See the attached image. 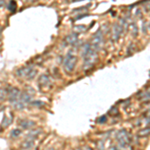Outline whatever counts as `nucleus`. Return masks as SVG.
Instances as JSON below:
<instances>
[{"instance_id":"nucleus-1","label":"nucleus","mask_w":150,"mask_h":150,"mask_svg":"<svg viewBox=\"0 0 150 150\" xmlns=\"http://www.w3.org/2000/svg\"><path fill=\"white\" fill-rule=\"evenodd\" d=\"M81 55L84 59V70H87L90 67H92L95 64V62L97 61V50L94 49L90 45V43L84 44V46L82 47Z\"/></svg>"},{"instance_id":"nucleus-2","label":"nucleus","mask_w":150,"mask_h":150,"mask_svg":"<svg viewBox=\"0 0 150 150\" xmlns=\"http://www.w3.org/2000/svg\"><path fill=\"white\" fill-rule=\"evenodd\" d=\"M30 100H31V94H29L27 91L25 90V91H23V92L20 93L18 99L13 103V106H14L15 109L21 110L25 107L26 104L30 102Z\"/></svg>"},{"instance_id":"nucleus-3","label":"nucleus","mask_w":150,"mask_h":150,"mask_svg":"<svg viewBox=\"0 0 150 150\" xmlns=\"http://www.w3.org/2000/svg\"><path fill=\"white\" fill-rule=\"evenodd\" d=\"M16 74L20 77H24V78L28 79V80H31V79H34V77L37 74V70L34 69L33 66L27 65V66H24L22 68L18 69Z\"/></svg>"},{"instance_id":"nucleus-4","label":"nucleus","mask_w":150,"mask_h":150,"mask_svg":"<svg viewBox=\"0 0 150 150\" xmlns=\"http://www.w3.org/2000/svg\"><path fill=\"white\" fill-rule=\"evenodd\" d=\"M115 137H116V140H117L118 144H119V146L122 147V148H126L130 143V136L125 129L119 130V131L116 133Z\"/></svg>"},{"instance_id":"nucleus-5","label":"nucleus","mask_w":150,"mask_h":150,"mask_svg":"<svg viewBox=\"0 0 150 150\" xmlns=\"http://www.w3.org/2000/svg\"><path fill=\"white\" fill-rule=\"evenodd\" d=\"M76 63H77V57L75 55L71 54H67V56L65 57L64 61H63V67H64V70L67 72H72L73 69L75 68L76 66Z\"/></svg>"},{"instance_id":"nucleus-6","label":"nucleus","mask_w":150,"mask_h":150,"mask_svg":"<svg viewBox=\"0 0 150 150\" xmlns=\"http://www.w3.org/2000/svg\"><path fill=\"white\" fill-rule=\"evenodd\" d=\"M123 23H124V19H120L118 23H115L112 28V39L114 41H117L122 35L123 32Z\"/></svg>"},{"instance_id":"nucleus-7","label":"nucleus","mask_w":150,"mask_h":150,"mask_svg":"<svg viewBox=\"0 0 150 150\" xmlns=\"http://www.w3.org/2000/svg\"><path fill=\"white\" fill-rule=\"evenodd\" d=\"M103 42V34L102 31L98 30L92 37V43H91V46H92L95 50H99V48L101 47V44Z\"/></svg>"},{"instance_id":"nucleus-8","label":"nucleus","mask_w":150,"mask_h":150,"mask_svg":"<svg viewBox=\"0 0 150 150\" xmlns=\"http://www.w3.org/2000/svg\"><path fill=\"white\" fill-rule=\"evenodd\" d=\"M20 93L21 92H20V90H19V88H16V87H13V88H11L10 90L8 91V94H7L8 100L10 101L12 104H13L18 99L19 95H20Z\"/></svg>"},{"instance_id":"nucleus-9","label":"nucleus","mask_w":150,"mask_h":150,"mask_svg":"<svg viewBox=\"0 0 150 150\" xmlns=\"http://www.w3.org/2000/svg\"><path fill=\"white\" fill-rule=\"evenodd\" d=\"M51 78H50L49 75L47 74H42L39 77V80H38V84H39L40 87H47L51 84Z\"/></svg>"},{"instance_id":"nucleus-10","label":"nucleus","mask_w":150,"mask_h":150,"mask_svg":"<svg viewBox=\"0 0 150 150\" xmlns=\"http://www.w3.org/2000/svg\"><path fill=\"white\" fill-rule=\"evenodd\" d=\"M65 41H66L67 44H70V45H74L75 43H77V41H78V34H76V33L72 32L68 34L65 37Z\"/></svg>"},{"instance_id":"nucleus-11","label":"nucleus","mask_w":150,"mask_h":150,"mask_svg":"<svg viewBox=\"0 0 150 150\" xmlns=\"http://www.w3.org/2000/svg\"><path fill=\"white\" fill-rule=\"evenodd\" d=\"M19 125L22 129H30V128L34 127L35 122L32 121V120H21L19 122Z\"/></svg>"},{"instance_id":"nucleus-12","label":"nucleus","mask_w":150,"mask_h":150,"mask_svg":"<svg viewBox=\"0 0 150 150\" xmlns=\"http://www.w3.org/2000/svg\"><path fill=\"white\" fill-rule=\"evenodd\" d=\"M33 146H34V140H33V139H28V138H26V139L23 141V143H22V148H23V149H26V150L32 148Z\"/></svg>"},{"instance_id":"nucleus-13","label":"nucleus","mask_w":150,"mask_h":150,"mask_svg":"<svg viewBox=\"0 0 150 150\" xmlns=\"http://www.w3.org/2000/svg\"><path fill=\"white\" fill-rule=\"evenodd\" d=\"M39 133H40V129H33V130H31V131L29 132V134L27 135V137H26V138L35 140V138L38 136V134H39Z\"/></svg>"},{"instance_id":"nucleus-14","label":"nucleus","mask_w":150,"mask_h":150,"mask_svg":"<svg viewBox=\"0 0 150 150\" xmlns=\"http://www.w3.org/2000/svg\"><path fill=\"white\" fill-rule=\"evenodd\" d=\"M86 30H87V27L85 25H77V26H74L73 27V31H74V33H76V34L82 33Z\"/></svg>"},{"instance_id":"nucleus-15","label":"nucleus","mask_w":150,"mask_h":150,"mask_svg":"<svg viewBox=\"0 0 150 150\" xmlns=\"http://www.w3.org/2000/svg\"><path fill=\"white\" fill-rule=\"evenodd\" d=\"M137 135H138L139 137H142V138L147 137L149 135V127L144 128V129H140L138 131V133H137Z\"/></svg>"},{"instance_id":"nucleus-16","label":"nucleus","mask_w":150,"mask_h":150,"mask_svg":"<svg viewBox=\"0 0 150 150\" xmlns=\"http://www.w3.org/2000/svg\"><path fill=\"white\" fill-rule=\"evenodd\" d=\"M7 94H8V91L6 90L5 88H0V100H5V98L7 97Z\"/></svg>"},{"instance_id":"nucleus-17","label":"nucleus","mask_w":150,"mask_h":150,"mask_svg":"<svg viewBox=\"0 0 150 150\" xmlns=\"http://www.w3.org/2000/svg\"><path fill=\"white\" fill-rule=\"evenodd\" d=\"M20 134H21V129H18V128H15V129L11 130V132H10L11 137H13V138H16V137H18Z\"/></svg>"},{"instance_id":"nucleus-18","label":"nucleus","mask_w":150,"mask_h":150,"mask_svg":"<svg viewBox=\"0 0 150 150\" xmlns=\"http://www.w3.org/2000/svg\"><path fill=\"white\" fill-rule=\"evenodd\" d=\"M10 123H11V119H8V118H7L6 116H5V117H4V119H3V121H2L1 125L3 127H7L9 124H10Z\"/></svg>"},{"instance_id":"nucleus-19","label":"nucleus","mask_w":150,"mask_h":150,"mask_svg":"<svg viewBox=\"0 0 150 150\" xmlns=\"http://www.w3.org/2000/svg\"><path fill=\"white\" fill-rule=\"evenodd\" d=\"M129 28H130V30L132 31L133 35H134V36L136 35V33H137V27H136V25H135L134 23H132V24H130Z\"/></svg>"},{"instance_id":"nucleus-20","label":"nucleus","mask_w":150,"mask_h":150,"mask_svg":"<svg viewBox=\"0 0 150 150\" xmlns=\"http://www.w3.org/2000/svg\"><path fill=\"white\" fill-rule=\"evenodd\" d=\"M32 104V106H35V107H42L43 105H44V103L42 102V101H33V102H31Z\"/></svg>"},{"instance_id":"nucleus-21","label":"nucleus","mask_w":150,"mask_h":150,"mask_svg":"<svg viewBox=\"0 0 150 150\" xmlns=\"http://www.w3.org/2000/svg\"><path fill=\"white\" fill-rule=\"evenodd\" d=\"M15 9H16V2L10 1V4H9V10L14 12V11H15Z\"/></svg>"},{"instance_id":"nucleus-22","label":"nucleus","mask_w":150,"mask_h":150,"mask_svg":"<svg viewBox=\"0 0 150 150\" xmlns=\"http://www.w3.org/2000/svg\"><path fill=\"white\" fill-rule=\"evenodd\" d=\"M105 121H107V117H106L105 115H104V116H101V117L97 120V122H98V123H105Z\"/></svg>"},{"instance_id":"nucleus-23","label":"nucleus","mask_w":150,"mask_h":150,"mask_svg":"<svg viewBox=\"0 0 150 150\" xmlns=\"http://www.w3.org/2000/svg\"><path fill=\"white\" fill-rule=\"evenodd\" d=\"M142 30H143L144 33H146L147 31H148V23H146V22L143 23V26H142Z\"/></svg>"},{"instance_id":"nucleus-24","label":"nucleus","mask_w":150,"mask_h":150,"mask_svg":"<svg viewBox=\"0 0 150 150\" xmlns=\"http://www.w3.org/2000/svg\"><path fill=\"white\" fill-rule=\"evenodd\" d=\"M87 15H88V14H87V13H84V14H80V15H78V16H77V17L74 19V20H79V19H81V18H84V17H85V16H87Z\"/></svg>"},{"instance_id":"nucleus-25","label":"nucleus","mask_w":150,"mask_h":150,"mask_svg":"<svg viewBox=\"0 0 150 150\" xmlns=\"http://www.w3.org/2000/svg\"><path fill=\"white\" fill-rule=\"evenodd\" d=\"M87 7H80V8H77L75 9V10H73V12H77V11H86L87 10Z\"/></svg>"},{"instance_id":"nucleus-26","label":"nucleus","mask_w":150,"mask_h":150,"mask_svg":"<svg viewBox=\"0 0 150 150\" xmlns=\"http://www.w3.org/2000/svg\"><path fill=\"white\" fill-rule=\"evenodd\" d=\"M82 150H92V148H90V147H88V146H85V147H83V148H81Z\"/></svg>"}]
</instances>
